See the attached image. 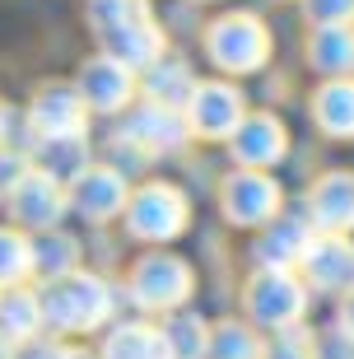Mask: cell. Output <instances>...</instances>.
Listing matches in <instances>:
<instances>
[{
    "label": "cell",
    "instance_id": "1",
    "mask_svg": "<svg viewBox=\"0 0 354 359\" xmlns=\"http://www.w3.org/2000/svg\"><path fill=\"white\" fill-rule=\"evenodd\" d=\"M93 24H98L107 52L117 56L121 66H154L158 52H163V38H158L154 19L140 0H98Z\"/></svg>",
    "mask_w": 354,
    "mask_h": 359
},
{
    "label": "cell",
    "instance_id": "2",
    "mask_svg": "<svg viewBox=\"0 0 354 359\" xmlns=\"http://www.w3.org/2000/svg\"><path fill=\"white\" fill-rule=\"evenodd\" d=\"M42 299V318L61 327V332H93L112 318V290H107L98 276H56L47 290L38 294Z\"/></svg>",
    "mask_w": 354,
    "mask_h": 359
},
{
    "label": "cell",
    "instance_id": "3",
    "mask_svg": "<svg viewBox=\"0 0 354 359\" xmlns=\"http://www.w3.org/2000/svg\"><path fill=\"white\" fill-rule=\"evenodd\" d=\"M126 224H131L135 238L144 243H168L177 238L186 229V201L177 187L168 182H154V187H144L140 196L131 201V215H126Z\"/></svg>",
    "mask_w": 354,
    "mask_h": 359
},
{
    "label": "cell",
    "instance_id": "4",
    "mask_svg": "<svg viewBox=\"0 0 354 359\" xmlns=\"http://www.w3.org/2000/svg\"><path fill=\"white\" fill-rule=\"evenodd\" d=\"M70 205V191L56 177H47L42 168H24V173L10 182V210L19 224H38V229H52Z\"/></svg>",
    "mask_w": 354,
    "mask_h": 359
},
{
    "label": "cell",
    "instance_id": "5",
    "mask_svg": "<svg viewBox=\"0 0 354 359\" xmlns=\"http://www.w3.org/2000/svg\"><path fill=\"white\" fill-rule=\"evenodd\" d=\"M210 56L224 70H257L266 61V28L247 14H229L210 28Z\"/></svg>",
    "mask_w": 354,
    "mask_h": 359
},
{
    "label": "cell",
    "instance_id": "6",
    "mask_svg": "<svg viewBox=\"0 0 354 359\" xmlns=\"http://www.w3.org/2000/svg\"><path fill=\"white\" fill-rule=\"evenodd\" d=\"M238 121H243L238 89H229V84H200V89H191V98H186V126L196 135L224 140V135L238 131Z\"/></svg>",
    "mask_w": 354,
    "mask_h": 359
},
{
    "label": "cell",
    "instance_id": "7",
    "mask_svg": "<svg viewBox=\"0 0 354 359\" xmlns=\"http://www.w3.org/2000/svg\"><path fill=\"white\" fill-rule=\"evenodd\" d=\"M131 285H135V299H140L144 308H172V304H182L186 294H191V271H186L177 257L154 252V257H144L140 266H135Z\"/></svg>",
    "mask_w": 354,
    "mask_h": 359
},
{
    "label": "cell",
    "instance_id": "8",
    "mask_svg": "<svg viewBox=\"0 0 354 359\" xmlns=\"http://www.w3.org/2000/svg\"><path fill=\"white\" fill-rule=\"evenodd\" d=\"M126 140L144 154H163V149L182 145L186 140V112L182 107H168V103H149L135 107L131 121H126Z\"/></svg>",
    "mask_w": 354,
    "mask_h": 359
},
{
    "label": "cell",
    "instance_id": "9",
    "mask_svg": "<svg viewBox=\"0 0 354 359\" xmlns=\"http://www.w3.org/2000/svg\"><path fill=\"white\" fill-rule=\"evenodd\" d=\"M247 313H252V322H261V327H289V322H299V313H303V290L285 271L257 276L252 290H247Z\"/></svg>",
    "mask_w": 354,
    "mask_h": 359
},
{
    "label": "cell",
    "instance_id": "10",
    "mask_svg": "<svg viewBox=\"0 0 354 359\" xmlns=\"http://www.w3.org/2000/svg\"><path fill=\"white\" fill-rule=\"evenodd\" d=\"M33 126H38V140L84 135V98L75 84H47L33 98Z\"/></svg>",
    "mask_w": 354,
    "mask_h": 359
},
{
    "label": "cell",
    "instance_id": "11",
    "mask_svg": "<svg viewBox=\"0 0 354 359\" xmlns=\"http://www.w3.org/2000/svg\"><path fill=\"white\" fill-rule=\"evenodd\" d=\"M131 66H121L117 56H98L79 70V98L84 107H98V112H121L131 98Z\"/></svg>",
    "mask_w": 354,
    "mask_h": 359
},
{
    "label": "cell",
    "instance_id": "12",
    "mask_svg": "<svg viewBox=\"0 0 354 359\" xmlns=\"http://www.w3.org/2000/svg\"><path fill=\"white\" fill-rule=\"evenodd\" d=\"M280 205V187L266 173H233L224 182V210L238 224H266Z\"/></svg>",
    "mask_w": 354,
    "mask_h": 359
},
{
    "label": "cell",
    "instance_id": "13",
    "mask_svg": "<svg viewBox=\"0 0 354 359\" xmlns=\"http://www.w3.org/2000/svg\"><path fill=\"white\" fill-rule=\"evenodd\" d=\"M121 201H126V182L117 168H84L70 182V205L84 219H112L121 210Z\"/></svg>",
    "mask_w": 354,
    "mask_h": 359
},
{
    "label": "cell",
    "instance_id": "14",
    "mask_svg": "<svg viewBox=\"0 0 354 359\" xmlns=\"http://www.w3.org/2000/svg\"><path fill=\"white\" fill-rule=\"evenodd\" d=\"M303 271L322 290H345L354 285V248L345 238H313L303 252Z\"/></svg>",
    "mask_w": 354,
    "mask_h": 359
},
{
    "label": "cell",
    "instance_id": "15",
    "mask_svg": "<svg viewBox=\"0 0 354 359\" xmlns=\"http://www.w3.org/2000/svg\"><path fill=\"white\" fill-rule=\"evenodd\" d=\"M42 299L38 290H24V285H10V290L0 294V336L10 341V346H28L42 327Z\"/></svg>",
    "mask_w": 354,
    "mask_h": 359
},
{
    "label": "cell",
    "instance_id": "16",
    "mask_svg": "<svg viewBox=\"0 0 354 359\" xmlns=\"http://www.w3.org/2000/svg\"><path fill=\"white\" fill-rule=\"evenodd\" d=\"M233 154L243 163H257V168H266V163H275L280 154H285V131H280L271 117H247L238 121L233 131Z\"/></svg>",
    "mask_w": 354,
    "mask_h": 359
},
{
    "label": "cell",
    "instance_id": "17",
    "mask_svg": "<svg viewBox=\"0 0 354 359\" xmlns=\"http://www.w3.org/2000/svg\"><path fill=\"white\" fill-rule=\"evenodd\" d=\"M313 219L327 229L354 224V173H331L313 187Z\"/></svg>",
    "mask_w": 354,
    "mask_h": 359
},
{
    "label": "cell",
    "instance_id": "18",
    "mask_svg": "<svg viewBox=\"0 0 354 359\" xmlns=\"http://www.w3.org/2000/svg\"><path fill=\"white\" fill-rule=\"evenodd\" d=\"M89 163V149L79 135H56V140H38V168L56 182H75Z\"/></svg>",
    "mask_w": 354,
    "mask_h": 359
},
{
    "label": "cell",
    "instance_id": "19",
    "mask_svg": "<svg viewBox=\"0 0 354 359\" xmlns=\"http://www.w3.org/2000/svg\"><path fill=\"white\" fill-rule=\"evenodd\" d=\"M103 359H168V346H163V332L144 327V322H126L107 336Z\"/></svg>",
    "mask_w": 354,
    "mask_h": 359
},
{
    "label": "cell",
    "instance_id": "20",
    "mask_svg": "<svg viewBox=\"0 0 354 359\" xmlns=\"http://www.w3.org/2000/svg\"><path fill=\"white\" fill-rule=\"evenodd\" d=\"M308 233H303V224L299 219H280L271 233L261 238V248H257V257H261L266 266H275V271H285L289 262H299L303 252H308Z\"/></svg>",
    "mask_w": 354,
    "mask_h": 359
},
{
    "label": "cell",
    "instance_id": "21",
    "mask_svg": "<svg viewBox=\"0 0 354 359\" xmlns=\"http://www.w3.org/2000/svg\"><path fill=\"white\" fill-rule=\"evenodd\" d=\"M313 66H322V70H354V28L350 24H322L317 28Z\"/></svg>",
    "mask_w": 354,
    "mask_h": 359
},
{
    "label": "cell",
    "instance_id": "22",
    "mask_svg": "<svg viewBox=\"0 0 354 359\" xmlns=\"http://www.w3.org/2000/svg\"><path fill=\"white\" fill-rule=\"evenodd\" d=\"M317 121L331 135H354V80H336L317 93Z\"/></svg>",
    "mask_w": 354,
    "mask_h": 359
},
{
    "label": "cell",
    "instance_id": "23",
    "mask_svg": "<svg viewBox=\"0 0 354 359\" xmlns=\"http://www.w3.org/2000/svg\"><path fill=\"white\" fill-rule=\"evenodd\" d=\"M144 89L154 103H168V107H186V93H191V70L182 61H154L149 75H144Z\"/></svg>",
    "mask_w": 354,
    "mask_h": 359
},
{
    "label": "cell",
    "instance_id": "24",
    "mask_svg": "<svg viewBox=\"0 0 354 359\" xmlns=\"http://www.w3.org/2000/svg\"><path fill=\"white\" fill-rule=\"evenodd\" d=\"M205 359H261V341L247 322H219L210 332V350Z\"/></svg>",
    "mask_w": 354,
    "mask_h": 359
},
{
    "label": "cell",
    "instance_id": "25",
    "mask_svg": "<svg viewBox=\"0 0 354 359\" xmlns=\"http://www.w3.org/2000/svg\"><path fill=\"white\" fill-rule=\"evenodd\" d=\"M163 346H168V359H205L210 350V327L196 318H172L163 327Z\"/></svg>",
    "mask_w": 354,
    "mask_h": 359
},
{
    "label": "cell",
    "instance_id": "26",
    "mask_svg": "<svg viewBox=\"0 0 354 359\" xmlns=\"http://www.w3.org/2000/svg\"><path fill=\"white\" fill-rule=\"evenodd\" d=\"M75 243L66 238V233H47V238L33 243V271H42V276H66L70 266H75Z\"/></svg>",
    "mask_w": 354,
    "mask_h": 359
},
{
    "label": "cell",
    "instance_id": "27",
    "mask_svg": "<svg viewBox=\"0 0 354 359\" xmlns=\"http://www.w3.org/2000/svg\"><path fill=\"white\" fill-rule=\"evenodd\" d=\"M28 271H33V248L19 233L0 229V285H19Z\"/></svg>",
    "mask_w": 354,
    "mask_h": 359
},
{
    "label": "cell",
    "instance_id": "28",
    "mask_svg": "<svg viewBox=\"0 0 354 359\" xmlns=\"http://www.w3.org/2000/svg\"><path fill=\"white\" fill-rule=\"evenodd\" d=\"M308 10H313L317 24H350L354 19V0H313Z\"/></svg>",
    "mask_w": 354,
    "mask_h": 359
},
{
    "label": "cell",
    "instance_id": "29",
    "mask_svg": "<svg viewBox=\"0 0 354 359\" xmlns=\"http://www.w3.org/2000/svg\"><path fill=\"white\" fill-rule=\"evenodd\" d=\"M266 359H317V350L308 346V336L289 332V336H280L275 346H271V355H266Z\"/></svg>",
    "mask_w": 354,
    "mask_h": 359
},
{
    "label": "cell",
    "instance_id": "30",
    "mask_svg": "<svg viewBox=\"0 0 354 359\" xmlns=\"http://www.w3.org/2000/svg\"><path fill=\"white\" fill-rule=\"evenodd\" d=\"M19 359H79V355H70V350H61V346H24Z\"/></svg>",
    "mask_w": 354,
    "mask_h": 359
},
{
    "label": "cell",
    "instance_id": "31",
    "mask_svg": "<svg viewBox=\"0 0 354 359\" xmlns=\"http://www.w3.org/2000/svg\"><path fill=\"white\" fill-rule=\"evenodd\" d=\"M341 332H345V336L354 341V294L345 299V308H341Z\"/></svg>",
    "mask_w": 354,
    "mask_h": 359
},
{
    "label": "cell",
    "instance_id": "32",
    "mask_svg": "<svg viewBox=\"0 0 354 359\" xmlns=\"http://www.w3.org/2000/svg\"><path fill=\"white\" fill-rule=\"evenodd\" d=\"M5 121H10V112H5V107H0V140H5Z\"/></svg>",
    "mask_w": 354,
    "mask_h": 359
},
{
    "label": "cell",
    "instance_id": "33",
    "mask_svg": "<svg viewBox=\"0 0 354 359\" xmlns=\"http://www.w3.org/2000/svg\"><path fill=\"white\" fill-rule=\"evenodd\" d=\"M0 359H10V341L5 336H0Z\"/></svg>",
    "mask_w": 354,
    "mask_h": 359
}]
</instances>
